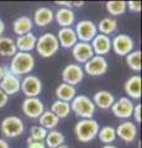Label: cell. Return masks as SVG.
<instances>
[{
  "label": "cell",
  "mask_w": 142,
  "mask_h": 148,
  "mask_svg": "<svg viewBox=\"0 0 142 148\" xmlns=\"http://www.w3.org/2000/svg\"><path fill=\"white\" fill-rule=\"evenodd\" d=\"M90 46H91V48H93L94 56H102V57H104V56L108 54L110 52V49H111V40H110L109 36L98 34L91 40Z\"/></svg>",
  "instance_id": "9a60e30c"
},
{
  "label": "cell",
  "mask_w": 142,
  "mask_h": 148,
  "mask_svg": "<svg viewBox=\"0 0 142 148\" xmlns=\"http://www.w3.org/2000/svg\"><path fill=\"white\" fill-rule=\"evenodd\" d=\"M53 18H54V12L49 8L42 6V8H38L37 10L35 11L32 22L40 27H45V26L51 24L53 21Z\"/></svg>",
  "instance_id": "44dd1931"
},
{
  "label": "cell",
  "mask_w": 142,
  "mask_h": 148,
  "mask_svg": "<svg viewBox=\"0 0 142 148\" xmlns=\"http://www.w3.org/2000/svg\"><path fill=\"white\" fill-rule=\"evenodd\" d=\"M93 103L95 105V108L102 109V110H108V109H111L113 104L115 103V98L114 95L111 94L110 91L108 90H100V91H97L93 96Z\"/></svg>",
  "instance_id": "ac0fdd59"
},
{
  "label": "cell",
  "mask_w": 142,
  "mask_h": 148,
  "mask_svg": "<svg viewBox=\"0 0 142 148\" xmlns=\"http://www.w3.org/2000/svg\"><path fill=\"white\" fill-rule=\"evenodd\" d=\"M125 92L132 99L141 98V89H142V79L140 75H132L126 80L123 85Z\"/></svg>",
  "instance_id": "d6986e66"
},
{
  "label": "cell",
  "mask_w": 142,
  "mask_h": 148,
  "mask_svg": "<svg viewBox=\"0 0 142 148\" xmlns=\"http://www.w3.org/2000/svg\"><path fill=\"white\" fill-rule=\"evenodd\" d=\"M54 18L61 27H71L75 21V14L71 8H61L54 14Z\"/></svg>",
  "instance_id": "7402d4cb"
},
{
  "label": "cell",
  "mask_w": 142,
  "mask_h": 148,
  "mask_svg": "<svg viewBox=\"0 0 142 148\" xmlns=\"http://www.w3.org/2000/svg\"><path fill=\"white\" fill-rule=\"evenodd\" d=\"M103 148H117L116 146H113V145H105Z\"/></svg>",
  "instance_id": "60d3db41"
},
{
  "label": "cell",
  "mask_w": 142,
  "mask_h": 148,
  "mask_svg": "<svg viewBox=\"0 0 142 148\" xmlns=\"http://www.w3.org/2000/svg\"><path fill=\"white\" fill-rule=\"evenodd\" d=\"M0 148H9V145L5 140H1L0 138Z\"/></svg>",
  "instance_id": "f35d334b"
},
{
  "label": "cell",
  "mask_w": 142,
  "mask_h": 148,
  "mask_svg": "<svg viewBox=\"0 0 142 148\" xmlns=\"http://www.w3.org/2000/svg\"><path fill=\"white\" fill-rule=\"evenodd\" d=\"M8 101H9V96L1 89H0V109L4 108V106L8 104Z\"/></svg>",
  "instance_id": "8d00e7d4"
},
{
  "label": "cell",
  "mask_w": 142,
  "mask_h": 148,
  "mask_svg": "<svg viewBox=\"0 0 142 148\" xmlns=\"http://www.w3.org/2000/svg\"><path fill=\"white\" fill-rule=\"evenodd\" d=\"M134 106V103L129 98H120L119 100H115V103L113 104L111 111L119 119H129L132 116Z\"/></svg>",
  "instance_id": "4fadbf2b"
},
{
  "label": "cell",
  "mask_w": 142,
  "mask_h": 148,
  "mask_svg": "<svg viewBox=\"0 0 142 148\" xmlns=\"http://www.w3.org/2000/svg\"><path fill=\"white\" fill-rule=\"evenodd\" d=\"M116 137H120L123 142H134L137 136V126L132 121H125L115 128Z\"/></svg>",
  "instance_id": "2e32d148"
},
{
  "label": "cell",
  "mask_w": 142,
  "mask_h": 148,
  "mask_svg": "<svg viewBox=\"0 0 142 148\" xmlns=\"http://www.w3.org/2000/svg\"><path fill=\"white\" fill-rule=\"evenodd\" d=\"M75 35L79 42L90 43L91 40L98 35L97 25L90 20H82L75 26Z\"/></svg>",
  "instance_id": "8992f818"
},
{
  "label": "cell",
  "mask_w": 142,
  "mask_h": 148,
  "mask_svg": "<svg viewBox=\"0 0 142 148\" xmlns=\"http://www.w3.org/2000/svg\"><path fill=\"white\" fill-rule=\"evenodd\" d=\"M4 31H5V24H4V21L0 18V36L4 34Z\"/></svg>",
  "instance_id": "74e56055"
},
{
  "label": "cell",
  "mask_w": 142,
  "mask_h": 148,
  "mask_svg": "<svg viewBox=\"0 0 142 148\" xmlns=\"http://www.w3.org/2000/svg\"><path fill=\"white\" fill-rule=\"evenodd\" d=\"M141 109H142V105L141 104H137L134 106V111H132V116H134L135 121L141 123L142 119H141Z\"/></svg>",
  "instance_id": "836d02e7"
},
{
  "label": "cell",
  "mask_w": 142,
  "mask_h": 148,
  "mask_svg": "<svg viewBox=\"0 0 142 148\" xmlns=\"http://www.w3.org/2000/svg\"><path fill=\"white\" fill-rule=\"evenodd\" d=\"M141 51H132L129 54L126 56V63L129 66L130 69L135 72H140L141 71Z\"/></svg>",
  "instance_id": "4dcf8cb0"
},
{
  "label": "cell",
  "mask_w": 142,
  "mask_h": 148,
  "mask_svg": "<svg viewBox=\"0 0 142 148\" xmlns=\"http://www.w3.org/2000/svg\"><path fill=\"white\" fill-rule=\"evenodd\" d=\"M5 72H6V69L0 66V80L3 79V77H4V74H5Z\"/></svg>",
  "instance_id": "ab89813d"
},
{
  "label": "cell",
  "mask_w": 142,
  "mask_h": 148,
  "mask_svg": "<svg viewBox=\"0 0 142 148\" xmlns=\"http://www.w3.org/2000/svg\"><path fill=\"white\" fill-rule=\"evenodd\" d=\"M83 71L91 77H99L108 72V61L102 56H94L84 63Z\"/></svg>",
  "instance_id": "ba28073f"
},
{
  "label": "cell",
  "mask_w": 142,
  "mask_h": 148,
  "mask_svg": "<svg viewBox=\"0 0 142 148\" xmlns=\"http://www.w3.org/2000/svg\"><path fill=\"white\" fill-rule=\"evenodd\" d=\"M35 48L41 57H43V58L52 57L59 49V43H58L56 35L51 34V32H46V34L41 35L37 38V41H36Z\"/></svg>",
  "instance_id": "3957f363"
},
{
  "label": "cell",
  "mask_w": 142,
  "mask_h": 148,
  "mask_svg": "<svg viewBox=\"0 0 142 148\" xmlns=\"http://www.w3.org/2000/svg\"><path fill=\"white\" fill-rule=\"evenodd\" d=\"M17 52L15 41L10 37L0 36V56L3 57H12Z\"/></svg>",
  "instance_id": "d4e9b609"
},
{
  "label": "cell",
  "mask_w": 142,
  "mask_h": 148,
  "mask_svg": "<svg viewBox=\"0 0 142 148\" xmlns=\"http://www.w3.org/2000/svg\"><path fill=\"white\" fill-rule=\"evenodd\" d=\"M34 27V22L31 20V17L29 16H20L17 17L12 24V30L16 35L19 36H24L30 34L31 30Z\"/></svg>",
  "instance_id": "603a6c76"
},
{
  "label": "cell",
  "mask_w": 142,
  "mask_h": 148,
  "mask_svg": "<svg viewBox=\"0 0 142 148\" xmlns=\"http://www.w3.org/2000/svg\"><path fill=\"white\" fill-rule=\"evenodd\" d=\"M75 94H77L75 88L69 85V84H66V83L59 84L56 89L57 100L66 101V103H71V101L75 98Z\"/></svg>",
  "instance_id": "cb8c5ba5"
},
{
  "label": "cell",
  "mask_w": 142,
  "mask_h": 148,
  "mask_svg": "<svg viewBox=\"0 0 142 148\" xmlns=\"http://www.w3.org/2000/svg\"><path fill=\"white\" fill-rule=\"evenodd\" d=\"M126 6L129 8V10L132 12H140L141 11V3L140 1H127Z\"/></svg>",
  "instance_id": "d590c367"
},
{
  "label": "cell",
  "mask_w": 142,
  "mask_h": 148,
  "mask_svg": "<svg viewBox=\"0 0 142 148\" xmlns=\"http://www.w3.org/2000/svg\"><path fill=\"white\" fill-rule=\"evenodd\" d=\"M98 137L103 143H105V145H110V143H113L116 138L115 128L113 126H104L103 128L99 130Z\"/></svg>",
  "instance_id": "f546056e"
},
{
  "label": "cell",
  "mask_w": 142,
  "mask_h": 148,
  "mask_svg": "<svg viewBox=\"0 0 142 148\" xmlns=\"http://www.w3.org/2000/svg\"><path fill=\"white\" fill-rule=\"evenodd\" d=\"M71 110L77 116L82 119H93L95 114V105L93 100L86 95H75V98L71 101Z\"/></svg>",
  "instance_id": "277c9868"
},
{
  "label": "cell",
  "mask_w": 142,
  "mask_h": 148,
  "mask_svg": "<svg viewBox=\"0 0 142 148\" xmlns=\"http://www.w3.org/2000/svg\"><path fill=\"white\" fill-rule=\"evenodd\" d=\"M99 123L97 120L94 119H82L78 121L74 126V133L77 136V140L86 143L93 141L95 137L98 136L99 132Z\"/></svg>",
  "instance_id": "7a4b0ae2"
},
{
  "label": "cell",
  "mask_w": 142,
  "mask_h": 148,
  "mask_svg": "<svg viewBox=\"0 0 142 148\" xmlns=\"http://www.w3.org/2000/svg\"><path fill=\"white\" fill-rule=\"evenodd\" d=\"M97 29H98V31H100L102 35L109 36L117 30V22L115 18H113V17H105L103 20H100Z\"/></svg>",
  "instance_id": "4316f807"
},
{
  "label": "cell",
  "mask_w": 142,
  "mask_h": 148,
  "mask_svg": "<svg viewBox=\"0 0 142 148\" xmlns=\"http://www.w3.org/2000/svg\"><path fill=\"white\" fill-rule=\"evenodd\" d=\"M57 148H69L67 145H62V146H59V147H57Z\"/></svg>",
  "instance_id": "b9f144b4"
},
{
  "label": "cell",
  "mask_w": 142,
  "mask_h": 148,
  "mask_svg": "<svg viewBox=\"0 0 142 148\" xmlns=\"http://www.w3.org/2000/svg\"><path fill=\"white\" fill-rule=\"evenodd\" d=\"M56 37L59 46H62L63 48H72L78 42L75 31L72 27H61Z\"/></svg>",
  "instance_id": "e0dca14e"
},
{
  "label": "cell",
  "mask_w": 142,
  "mask_h": 148,
  "mask_svg": "<svg viewBox=\"0 0 142 148\" xmlns=\"http://www.w3.org/2000/svg\"><path fill=\"white\" fill-rule=\"evenodd\" d=\"M45 145L48 148H57L59 146L64 145V135L56 130H51V132H47V136L45 138Z\"/></svg>",
  "instance_id": "484cf974"
},
{
  "label": "cell",
  "mask_w": 142,
  "mask_h": 148,
  "mask_svg": "<svg viewBox=\"0 0 142 148\" xmlns=\"http://www.w3.org/2000/svg\"><path fill=\"white\" fill-rule=\"evenodd\" d=\"M27 148H47L43 141H32L27 138Z\"/></svg>",
  "instance_id": "e575fe53"
},
{
  "label": "cell",
  "mask_w": 142,
  "mask_h": 148,
  "mask_svg": "<svg viewBox=\"0 0 142 148\" xmlns=\"http://www.w3.org/2000/svg\"><path fill=\"white\" fill-rule=\"evenodd\" d=\"M20 86H21V80L19 77L14 75L6 69L5 74H4L3 79L0 80V89H1L8 96L10 95H15L20 91Z\"/></svg>",
  "instance_id": "7c38bea8"
},
{
  "label": "cell",
  "mask_w": 142,
  "mask_h": 148,
  "mask_svg": "<svg viewBox=\"0 0 142 148\" xmlns=\"http://www.w3.org/2000/svg\"><path fill=\"white\" fill-rule=\"evenodd\" d=\"M20 90L26 95V98H37L42 91V83L36 75H26L21 82Z\"/></svg>",
  "instance_id": "52a82bcc"
},
{
  "label": "cell",
  "mask_w": 142,
  "mask_h": 148,
  "mask_svg": "<svg viewBox=\"0 0 142 148\" xmlns=\"http://www.w3.org/2000/svg\"><path fill=\"white\" fill-rule=\"evenodd\" d=\"M84 71L79 64H68L62 72V79L63 83L74 86L83 80Z\"/></svg>",
  "instance_id": "8fae6325"
},
{
  "label": "cell",
  "mask_w": 142,
  "mask_h": 148,
  "mask_svg": "<svg viewBox=\"0 0 142 148\" xmlns=\"http://www.w3.org/2000/svg\"><path fill=\"white\" fill-rule=\"evenodd\" d=\"M72 54L78 63H86L91 57H94V52L90 43L79 42V41L72 47Z\"/></svg>",
  "instance_id": "5bb4252c"
},
{
  "label": "cell",
  "mask_w": 142,
  "mask_h": 148,
  "mask_svg": "<svg viewBox=\"0 0 142 148\" xmlns=\"http://www.w3.org/2000/svg\"><path fill=\"white\" fill-rule=\"evenodd\" d=\"M22 112L30 119H38L45 111V105L38 98H26L21 105Z\"/></svg>",
  "instance_id": "30bf717a"
},
{
  "label": "cell",
  "mask_w": 142,
  "mask_h": 148,
  "mask_svg": "<svg viewBox=\"0 0 142 148\" xmlns=\"http://www.w3.org/2000/svg\"><path fill=\"white\" fill-rule=\"evenodd\" d=\"M35 67V58L31 53L16 52L12 56L11 63L9 66V72L19 77L22 74H29Z\"/></svg>",
  "instance_id": "6da1fadb"
},
{
  "label": "cell",
  "mask_w": 142,
  "mask_h": 148,
  "mask_svg": "<svg viewBox=\"0 0 142 148\" xmlns=\"http://www.w3.org/2000/svg\"><path fill=\"white\" fill-rule=\"evenodd\" d=\"M111 49L119 56H126L134 51V40L129 35H117L111 40Z\"/></svg>",
  "instance_id": "9c48e42d"
},
{
  "label": "cell",
  "mask_w": 142,
  "mask_h": 148,
  "mask_svg": "<svg viewBox=\"0 0 142 148\" xmlns=\"http://www.w3.org/2000/svg\"><path fill=\"white\" fill-rule=\"evenodd\" d=\"M46 136H47V130H45L43 127H41L40 125H37V126L31 127L29 138L32 141H43Z\"/></svg>",
  "instance_id": "d6a6232c"
},
{
  "label": "cell",
  "mask_w": 142,
  "mask_h": 148,
  "mask_svg": "<svg viewBox=\"0 0 142 148\" xmlns=\"http://www.w3.org/2000/svg\"><path fill=\"white\" fill-rule=\"evenodd\" d=\"M51 112H53L58 119H64L71 114V104L66 103V101L56 100L51 105Z\"/></svg>",
  "instance_id": "f1b7e54d"
},
{
  "label": "cell",
  "mask_w": 142,
  "mask_h": 148,
  "mask_svg": "<svg viewBox=\"0 0 142 148\" xmlns=\"http://www.w3.org/2000/svg\"><path fill=\"white\" fill-rule=\"evenodd\" d=\"M1 132L9 138H15L21 136L25 131L24 121L17 116H8L1 121Z\"/></svg>",
  "instance_id": "5b68a950"
},
{
  "label": "cell",
  "mask_w": 142,
  "mask_h": 148,
  "mask_svg": "<svg viewBox=\"0 0 142 148\" xmlns=\"http://www.w3.org/2000/svg\"><path fill=\"white\" fill-rule=\"evenodd\" d=\"M40 126L43 127L45 130H53L58 125L59 119L51 111H43V114L38 117Z\"/></svg>",
  "instance_id": "83f0119b"
},
{
  "label": "cell",
  "mask_w": 142,
  "mask_h": 148,
  "mask_svg": "<svg viewBox=\"0 0 142 148\" xmlns=\"http://www.w3.org/2000/svg\"><path fill=\"white\" fill-rule=\"evenodd\" d=\"M36 41H37V37H36L32 32L24 35V36H19L15 41L17 52L31 53V51L36 47Z\"/></svg>",
  "instance_id": "ffe728a7"
},
{
  "label": "cell",
  "mask_w": 142,
  "mask_h": 148,
  "mask_svg": "<svg viewBox=\"0 0 142 148\" xmlns=\"http://www.w3.org/2000/svg\"><path fill=\"white\" fill-rule=\"evenodd\" d=\"M105 5H106L108 12L113 16L122 15V14H125L126 9H127L126 1H122V0H120V1H108Z\"/></svg>",
  "instance_id": "1f68e13d"
}]
</instances>
